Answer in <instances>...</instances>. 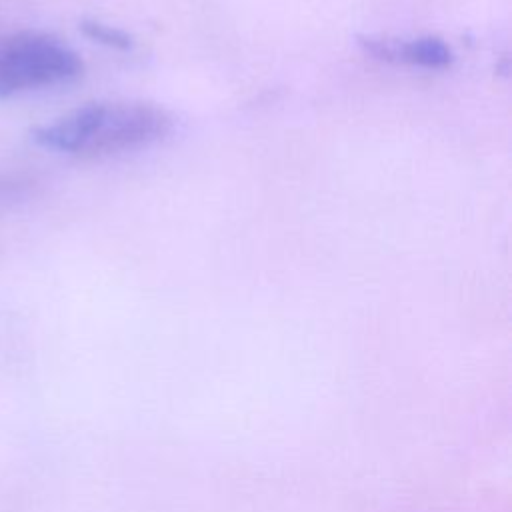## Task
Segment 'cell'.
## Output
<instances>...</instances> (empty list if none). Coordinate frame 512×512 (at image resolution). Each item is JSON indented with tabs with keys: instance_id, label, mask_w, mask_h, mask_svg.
<instances>
[{
	"instance_id": "277c9868",
	"label": "cell",
	"mask_w": 512,
	"mask_h": 512,
	"mask_svg": "<svg viewBox=\"0 0 512 512\" xmlns=\"http://www.w3.org/2000/svg\"><path fill=\"white\" fill-rule=\"evenodd\" d=\"M80 32L86 38H90V40H94L98 44L110 46V48H118V50L132 48V38L124 30H120V28H116L112 24H104V22L94 20V18L80 20Z\"/></svg>"
},
{
	"instance_id": "3957f363",
	"label": "cell",
	"mask_w": 512,
	"mask_h": 512,
	"mask_svg": "<svg viewBox=\"0 0 512 512\" xmlns=\"http://www.w3.org/2000/svg\"><path fill=\"white\" fill-rule=\"evenodd\" d=\"M360 48L376 60L392 64H408L428 70L448 68L454 60L452 48L438 36H414V38H384L362 36Z\"/></svg>"
},
{
	"instance_id": "6da1fadb",
	"label": "cell",
	"mask_w": 512,
	"mask_h": 512,
	"mask_svg": "<svg viewBox=\"0 0 512 512\" xmlns=\"http://www.w3.org/2000/svg\"><path fill=\"white\" fill-rule=\"evenodd\" d=\"M172 130L166 110L146 102H88L34 126L30 138L52 152L98 158L158 144Z\"/></svg>"
},
{
	"instance_id": "7a4b0ae2",
	"label": "cell",
	"mask_w": 512,
	"mask_h": 512,
	"mask_svg": "<svg viewBox=\"0 0 512 512\" xmlns=\"http://www.w3.org/2000/svg\"><path fill=\"white\" fill-rule=\"evenodd\" d=\"M82 68L78 52L54 34L18 30L0 36V100L68 84Z\"/></svg>"
}]
</instances>
